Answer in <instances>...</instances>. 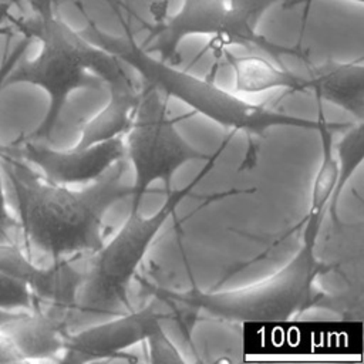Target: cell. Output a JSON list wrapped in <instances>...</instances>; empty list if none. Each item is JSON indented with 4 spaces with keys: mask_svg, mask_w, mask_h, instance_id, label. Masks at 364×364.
Instances as JSON below:
<instances>
[{
    "mask_svg": "<svg viewBox=\"0 0 364 364\" xmlns=\"http://www.w3.org/2000/svg\"><path fill=\"white\" fill-rule=\"evenodd\" d=\"M0 161L17 202L18 226L28 256L31 249L53 262L92 255L104 243L105 213L132 195V186L122 182L124 159L81 189L48 181L3 145Z\"/></svg>",
    "mask_w": 364,
    "mask_h": 364,
    "instance_id": "obj_1",
    "label": "cell"
},
{
    "mask_svg": "<svg viewBox=\"0 0 364 364\" xmlns=\"http://www.w3.org/2000/svg\"><path fill=\"white\" fill-rule=\"evenodd\" d=\"M30 9L31 16L18 20L16 27L21 34L40 41V53L31 60L21 57L6 77L4 87L28 84L47 94L48 107L43 121L33 132L21 136L48 142L74 91L135 84L119 58L71 28L55 13L53 0H30Z\"/></svg>",
    "mask_w": 364,
    "mask_h": 364,
    "instance_id": "obj_2",
    "label": "cell"
},
{
    "mask_svg": "<svg viewBox=\"0 0 364 364\" xmlns=\"http://www.w3.org/2000/svg\"><path fill=\"white\" fill-rule=\"evenodd\" d=\"M82 34L94 44L114 54L125 65L134 68L142 82L155 87L166 98L183 102L195 114L203 115L223 128L240 131L247 136H263L274 127L313 131L320 127V117L318 119H306L262 104H253L218 87L212 80L199 78L179 70L173 64L146 53L131 36L107 34L92 21H88Z\"/></svg>",
    "mask_w": 364,
    "mask_h": 364,
    "instance_id": "obj_3",
    "label": "cell"
},
{
    "mask_svg": "<svg viewBox=\"0 0 364 364\" xmlns=\"http://www.w3.org/2000/svg\"><path fill=\"white\" fill-rule=\"evenodd\" d=\"M318 235L303 229L296 255L276 273L257 283L223 291L191 287L186 291L158 289L156 293L165 301L179 303L228 321H286L307 310L317 299L314 282L326 270L316 256Z\"/></svg>",
    "mask_w": 364,
    "mask_h": 364,
    "instance_id": "obj_4",
    "label": "cell"
},
{
    "mask_svg": "<svg viewBox=\"0 0 364 364\" xmlns=\"http://www.w3.org/2000/svg\"><path fill=\"white\" fill-rule=\"evenodd\" d=\"M226 144L228 141L206 159L205 168L193 181L183 188L166 192L164 205L154 215L144 216L139 209H131L115 235L90 255L77 294V309L90 313H117L119 307L128 306V287L156 235L173 216L178 205L209 173Z\"/></svg>",
    "mask_w": 364,
    "mask_h": 364,
    "instance_id": "obj_5",
    "label": "cell"
},
{
    "mask_svg": "<svg viewBox=\"0 0 364 364\" xmlns=\"http://www.w3.org/2000/svg\"><path fill=\"white\" fill-rule=\"evenodd\" d=\"M176 121L169 115L168 98L142 82L131 125L124 134L125 158L134 171L131 209H139L154 182H162L165 192H169L171 181L181 166L210 156L182 136Z\"/></svg>",
    "mask_w": 364,
    "mask_h": 364,
    "instance_id": "obj_6",
    "label": "cell"
},
{
    "mask_svg": "<svg viewBox=\"0 0 364 364\" xmlns=\"http://www.w3.org/2000/svg\"><path fill=\"white\" fill-rule=\"evenodd\" d=\"M3 148L36 166L48 181L67 186L88 185L100 179L118 161L125 159L124 135L90 146L68 149H55L47 142L18 136Z\"/></svg>",
    "mask_w": 364,
    "mask_h": 364,
    "instance_id": "obj_7",
    "label": "cell"
},
{
    "mask_svg": "<svg viewBox=\"0 0 364 364\" xmlns=\"http://www.w3.org/2000/svg\"><path fill=\"white\" fill-rule=\"evenodd\" d=\"M191 36H210L218 54L230 46L226 0H182L181 9L156 26L142 48L171 64L179 61L178 48Z\"/></svg>",
    "mask_w": 364,
    "mask_h": 364,
    "instance_id": "obj_8",
    "label": "cell"
},
{
    "mask_svg": "<svg viewBox=\"0 0 364 364\" xmlns=\"http://www.w3.org/2000/svg\"><path fill=\"white\" fill-rule=\"evenodd\" d=\"M164 314L154 306L129 311L118 318L67 334L60 361L82 364L115 358L132 346L142 343L162 324Z\"/></svg>",
    "mask_w": 364,
    "mask_h": 364,
    "instance_id": "obj_9",
    "label": "cell"
},
{
    "mask_svg": "<svg viewBox=\"0 0 364 364\" xmlns=\"http://www.w3.org/2000/svg\"><path fill=\"white\" fill-rule=\"evenodd\" d=\"M0 272L23 282L33 293L37 306L47 303L58 310L75 307L82 272L73 264V259L38 266L17 242L0 243Z\"/></svg>",
    "mask_w": 364,
    "mask_h": 364,
    "instance_id": "obj_10",
    "label": "cell"
},
{
    "mask_svg": "<svg viewBox=\"0 0 364 364\" xmlns=\"http://www.w3.org/2000/svg\"><path fill=\"white\" fill-rule=\"evenodd\" d=\"M307 88L313 91L316 100L327 101L355 121H364V64L357 61L326 60L310 65Z\"/></svg>",
    "mask_w": 364,
    "mask_h": 364,
    "instance_id": "obj_11",
    "label": "cell"
},
{
    "mask_svg": "<svg viewBox=\"0 0 364 364\" xmlns=\"http://www.w3.org/2000/svg\"><path fill=\"white\" fill-rule=\"evenodd\" d=\"M0 333L11 341L23 361L53 358L61 354L67 337L64 318L38 306L20 310Z\"/></svg>",
    "mask_w": 364,
    "mask_h": 364,
    "instance_id": "obj_12",
    "label": "cell"
},
{
    "mask_svg": "<svg viewBox=\"0 0 364 364\" xmlns=\"http://www.w3.org/2000/svg\"><path fill=\"white\" fill-rule=\"evenodd\" d=\"M219 54L233 71L235 91L245 94H257L269 90H289L303 92L307 88V78L301 77L283 65L276 67L272 61L259 55H235L226 50Z\"/></svg>",
    "mask_w": 364,
    "mask_h": 364,
    "instance_id": "obj_13",
    "label": "cell"
},
{
    "mask_svg": "<svg viewBox=\"0 0 364 364\" xmlns=\"http://www.w3.org/2000/svg\"><path fill=\"white\" fill-rule=\"evenodd\" d=\"M287 0H226L230 21V46H243L247 48H259L274 57L282 64L283 55H296L300 60L306 54L299 47H286L269 41L256 31L257 23L264 13L277 3Z\"/></svg>",
    "mask_w": 364,
    "mask_h": 364,
    "instance_id": "obj_14",
    "label": "cell"
},
{
    "mask_svg": "<svg viewBox=\"0 0 364 364\" xmlns=\"http://www.w3.org/2000/svg\"><path fill=\"white\" fill-rule=\"evenodd\" d=\"M138 91L139 90L135 85L109 88V97L105 107L82 125L80 138L74 146H90L122 136L131 125L138 101Z\"/></svg>",
    "mask_w": 364,
    "mask_h": 364,
    "instance_id": "obj_15",
    "label": "cell"
},
{
    "mask_svg": "<svg viewBox=\"0 0 364 364\" xmlns=\"http://www.w3.org/2000/svg\"><path fill=\"white\" fill-rule=\"evenodd\" d=\"M337 159V182L328 202L327 213L334 223H338V200L347 182L364 159V121H357L343 131L341 139L334 145Z\"/></svg>",
    "mask_w": 364,
    "mask_h": 364,
    "instance_id": "obj_16",
    "label": "cell"
},
{
    "mask_svg": "<svg viewBox=\"0 0 364 364\" xmlns=\"http://www.w3.org/2000/svg\"><path fill=\"white\" fill-rule=\"evenodd\" d=\"M37 301L30 289L20 280L0 272V309L9 311L31 310Z\"/></svg>",
    "mask_w": 364,
    "mask_h": 364,
    "instance_id": "obj_17",
    "label": "cell"
},
{
    "mask_svg": "<svg viewBox=\"0 0 364 364\" xmlns=\"http://www.w3.org/2000/svg\"><path fill=\"white\" fill-rule=\"evenodd\" d=\"M148 360L154 364H181L185 363L182 354L159 324L145 340Z\"/></svg>",
    "mask_w": 364,
    "mask_h": 364,
    "instance_id": "obj_18",
    "label": "cell"
},
{
    "mask_svg": "<svg viewBox=\"0 0 364 364\" xmlns=\"http://www.w3.org/2000/svg\"><path fill=\"white\" fill-rule=\"evenodd\" d=\"M31 41H33V38L30 36L23 34V38L10 50L11 36L7 37L6 48H4V53H3V57H1V63H0V91L4 88L6 77L13 70V67L17 64V61L24 55V53L28 48Z\"/></svg>",
    "mask_w": 364,
    "mask_h": 364,
    "instance_id": "obj_19",
    "label": "cell"
},
{
    "mask_svg": "<svg viewBox=\"0 0 364 364\" xmlns=\"http://www.w3.org/2000/svg\"><path fill=\"white\" fill-rule=\"evenodd\" d=\"M20 230L18 220L13 218L7 209L4 186L1 179V161H0V243H16L14 233Z\"/></svg>",
    "mask_w": 364,
    "mask_h": 364,
    "instance_id": "obj_20",
    "label": "cell"
},
{
    "mask_svg": "<svg viewBox=\"0 0 364 364\" xmlns=\"http://www.w3.org/2000/svg\"><path fill=\"white\" fill-rule=\"evenodd\" d=\"M21 357L11 341L0 333V363H21Z\"/></svg>",
    "mask_w": 364,
    "mask_h": 364,
    "instance_id": "obj_21",
    "label": "cell"
},
{
    "mask_svg": "<svg viewBox=\"0 0 364 364\" xmlns=\"http://www.w3.org/2000/svg\"><path fill=\"white\" fill-rule=\"evenodd\" d=\"M13 1L11 0H0V26L10 18V10H11Z\"/></svg>",
    "mask_w": 364,
    "mask_h": 364,
    "instance_id": "obj_22",
    "label": "cell"
},
{
    "mask_svg": "<svg viewBox=\"0 0 364 364\" xmlns=\"http://www.w3.org/2000/svg\"><path fill=\"white\" fill-rule=\"evenodd\" d=\"M314 1H320V0H287L284 4L286 6H296V4H301L303 9H304V13L309 10V7L314 3ZM348 1H357V3H363V0H348ZM303 13V16H304Z\"/></svg>",
    "mask_w": 364,
    "mask_h": 364,
    "instance_id": "obj_23",
    "label": "cell"
},
{
    "mask_svg": "<svg viewBox=\"0 0 364 364\" xmlns=\"http://www.w3.org/2000/svg\"><path fill=\"white\" fill-rule=\"evenodd\" d=\"M11 1H13V3H16V1H17V0H11Z\"/></svg>",
    "mask_w": 364,
    "mask_h": 364,
    "instance_id": "obj_24",
    "label": "cell"
}]
</instances>
